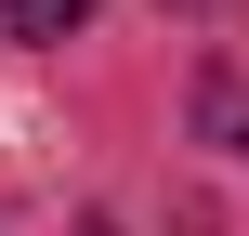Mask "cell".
I'll list each match as a JSON object with an SVG mask.
<instances>
[{
  "mask_svg": "<svg viewBox=\"0 0 249 236\" xmlns=\"http://www.w3.org/2000/svg\"><path fill=\"white\" fill-rule=\"evenodd\" d=\"M197 131L249 158V79H236V66H197Z\"/></svg>",
  "mask_w": 249,
  "mask_h": 236,
  "instance_id": "cell-1",
  "label": "cell"
},
{
  "mask_svg": "<svg viewBox=\"0 0 249 236\" xmlns=\"http://www.w3.org/2000/svg\"><path fill=\"white\" fill-rule=\"evenodd\" d=\"M92 0H13V39H79Z\"/></svg>",
  "mask_w": 249,
  "mask_h": 236,
  "instance_id": "cell-2",
  "label": "cell"
}]
</instances>
